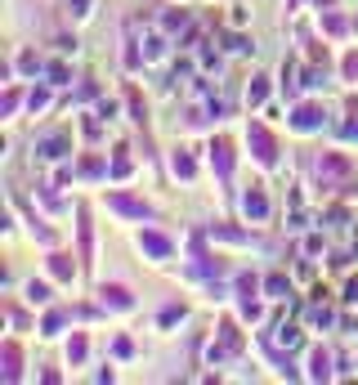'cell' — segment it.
<instances>
[{"label":"cell","instance_id":"obj_1","mask_svg":"<svg viewBox=\"0 0 358 385\" xmlns=\"http://www.w3.org/2000/svg\"><path fill=\"white\" fill-rule=\"evenodd\" d=\"M251 144H256V157H260V162L273 166L278 148H273V139H269V130H265V126H251Z\"/></svg>","mask_w":358,"mask_h":385},{"label":"cell","instance_id":"obj_2","mask_svg":"<svg viewBox=\"0 0 358 385\" xmlns=\"http://www.w3.org/2000/svg\"><path fill=\"white\" fill-rule=\"evenodd\" d=\"M242 211L251 215V220H265V211H269V202H265V193L260 189H251L247 197H242Z\"/></svg>","mask_w":358,"mask_h":385},{"label":"cell","instance_id":"obj_3","mask_svg":"<svg viewBox=\"0 0 358 385\" xmlns=\"http://www.w3.org/2000/svg\"><path fill=\"white\" fill-rule=\"evenodd\" d=\"M291 126H296V130H318V126H323V112H318V108H300L296 117H291Z\"/></svg>","mask_w":358,"mask_h":385},{"label":"cell","instance_id":"obj_4","mask_svg":"<svg viewBox=\"0 0 358 385\" xmlns=\"http://www.w3.org/2000/svg\"><path fill=\"white\" fill-rule=\"evenodd\" d=\"M99 296H103V305H112V309H130V291L126 287H103Z\"/></svg>","mask_w":358,"mask_h":385},{"label":"cell","instance_id":"obj_5","mask_svg":"<svg viewBox=\"0 0 358 385\" xmlns=\"http://www.w3.org/2000/svg\"><path fill=\"white\" fill-rule=\"evenodd\" d=\"M112 206H117V211H126V215H148V206H144V202H135V197H126V193L112 197Z\"/></svg>","mask_w":358,"mask_h":385},{"label":"cell","instance_id":"obj_6","mask_svg":"<svg viewBox=\"0 0 358 385\" xmlns=\"http://www.w3.org/2000/svg\"><path fill=\"white\" fill-rule=\"evenodd\" d=\"M139 242H144V247L153 251V256H171V242H166V238H157V233H144Z\"/></svg>","mask_w":358,"mask_h":385},{"label":"cell","instance_id":"obj_7","mask_svg":"<svg viewBox=\"0 0 358 385\" xmlns=\"http://www.w3.org/2000/svg\"><path fill=\"white\" fill-rule=\"evenodd\" d=\"M5 377H18V350L5 345Z\"/></svg>","mask_w":358,"mask_h":385},{"label":"cell","instance_id":"obj_8","mask_svg":"<svg viewBox=\"0 0 358 385\" xmlns=\"http://www.w3.org/2000/svg\"><path fill=\"white\" fill-rule=\"evenodd\" d=\"M175 175H184V180H188V175H193V162H188L184 153H175Z\"/></svg>","mask_w":358,"mask_h":385},{"label":"cell","instance_id":"obj_9","mask_svg":"<svg viewBox=\"0 0 358 385\" xmlns=\"http://www.w3.org/2000/svg\"><path fill=\"white\" fill-rule=\"evenodd\" d=\"M327 363H332V359H327L323 350H318V354H314V377H327Z\"/></svg>","mask_w":358,"mask_h":385},{"label":"cell","instance_id":"obj_10","mask_svg":"<svg viewBox=\"0 0 358 385\" xmlns=\"http://www.w3.org/2000/svg\"><path fill=\"white\" fill-rule=\"evenodd\" d=\"M54 274H59V278H68V274H72V265H68L63 256H54Z\"/></svg>","mask_w":358,"mask_h":385},{"label":"cell","instance_id":"obj_11","mask_svg":"<svg viewBox=\"0 0 358 385\" xmlns=\"http://www.w3.org/2000/svg\"><path fill=\"white\" fill-rule=\"evenodd\" d=\"M27 296H32V300H50V291H45L41 283H32V287H27Z\"/></svg>","mask_w":358,"mask_h":385}]
</instances>
